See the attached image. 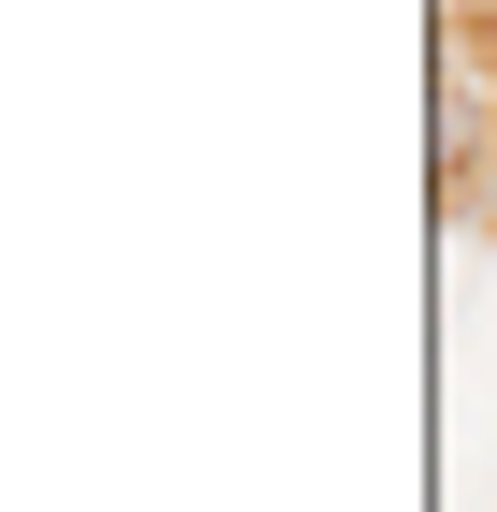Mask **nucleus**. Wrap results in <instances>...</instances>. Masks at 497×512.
Here are the masks:
<instances>
[{
  "instance_id": "f257e3e1",
  "label": "nucleus",
  "mask_w": 497,
  "mask_h": 512,
  "mask_svg": "<svg viewBox=\"0 0 497 512\" xmlns=\"http://www.w3.org/2000/svg\"><path fill=\"white\" fill-rule=\"evenodd\" d=\"M483 59H497V0H483Z\"/></svg>"
}]
</instances>
